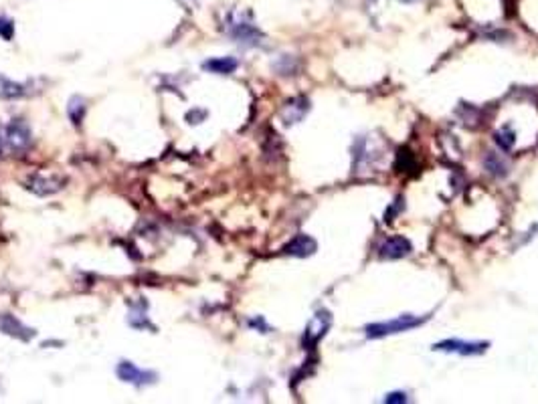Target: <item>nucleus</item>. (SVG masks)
<instances>
[{
  "label": "nucleus",
  "instance_id": "16",
  "mask_svg": "<svg viewBox=\"0 0 538 404\" xmlns=\"http://www.w3.org/2000/svg\"><path fill=\"white\" fill-rule=\"evenodd\" d=\"M67 115L73 126H82L83 115H85V99L79 96H73L67 103Z\"/></svg>",
  "mask_w": 538,
  "mask_h": 404
},
{
  "label": "nucleus",
  "instance_id": "20",
  "mask_svg": "<svg viewBox=\"0 0 538 404\" xmlns=\"http://www.w3.org/2000/svg\"><path fill=\"white\" fill-rule=\"evenodd\" d=\"M0 152H2V138H0Z\"/></svg>",
  "mask_w": 538,
  "mask_h": 404
},
{
  "label": "nucleus",
  "instance_id": "3",
  "mask_svg": "<svg viewBox=\"0 0 538 404\" xmlns=\"http://www.w3.org/2000/svg\"><path fill=\"white\" fill-rule=\"evenodd\" d=\"M115 374L120 380L128 382V384H134V386H146V384H154L156 382V372L152 370H142L138 368L134 362H128V360H122L115 368Z\"/></svg>",
  "mask_w": 538,
  "mask_h": 404
},
{
  "label": "nucleus",
  "instance_id": "6",
  "mask_svg": "<svg viewBox=\"0 0 538 404\" xmlns=\"http://www.w3.org/2000/svg\"><path fill=\"white\" fill-rule=\"evenodd\" d=\"M4 142L13 152H23L31 144V129L23 119H13L4 133Z\"/></svg>",
  "mask_w": 538,
  "mask_h": 404
},
{
  "label": "nucleus",
  "instance_id": "12",
  "mask_svg": "<svg viewBox=\"0 0 538 404\" xmlns=\"http://www.w3.org/2000/svg\"><path fill=\"white\" fill-rule=\"evenodd\" d=\"M31 83H18V81L8 79L6 75L0 73V97L2 99H18V97H25L29 93V87Z\"/></svg>",
  "mask_w": 538,
  "mask_h": 404
},
{
  "label": "nucleus",
  "instance_id": "5",
  "mask_svg": "<svg viewBox=\"0 0 538 404\" xmlns=\"http://www.w3.org/2000/svg\"><path fill=\"white\" fill-rule=\"evenodd\" d=\"M435 350H441V352H451V354H461V356H478L484 354L489 348L488 341H463V339H443L440 344L433 346Z\"/></svg>",
  "mask_w": 538,
  "mask_h": 404
},
{
  "label": "nucleus",
  "instance_id": "13",
  "mask_svg": "<svg viewBox=\"0 0 538 404\" xmlns=\"http://www.w3.org/2000/svg\"><path fill=\"white\" fill-rule=\"evenodd\" d=\"M237 67H239V61L233 59V57H217V59H209V61L203 63L205 71H211V73H217V75H229Z\"/></svg>",
  "mask_w": 538,
  "mask_h": 404
},
{
  "label": "nucleus",
  "instance_id": "2",
  "mask_svg": "<svg viewBox=\"0 0 538 404\" xmlns=\"http://www.w3.org/2000/svg\"><path fill=\"white\" fill-rule=\"evenodd\" d=\"M65 182V178L59 176V174L34 172V174H31V176L27 178L25 186H27V190H31V193L37 194V196H51V194L63 190Z\"/></svg>",
  "mask_w": 538,
  "mask_h": 404
},
{
  "label": "nucleus",
  "instance_id": "1",
  "mask_svg": "<svg viewBox=\"0 0 538 404\" xmlns=\"http://www.w3.org/2000/svg\"><path fill=\"white\" fill-rule=\"evenodd\" d=\"M427 318H417V315H399L395 320L389 322H376L366 325V336L371 339L375 338H387L392 334H401V332H409L413 327H419Z\"/></svg>",
  "mask_w": 538,
  "mask_h": 404
},
{
  "label": "nucleus",
  "instance_id": "19",
  "mask_svg": "<svg viewBox=\"0 0 538 404\" xmlns=\"http://www.w3.org/2000/svg\"><path fill=\"white\" fill-rule=\"evenodd\" d=\"M385 403H407V396L403 392H392L385 398Z\"/></svg>",
  "mask_w": 538,
  "mask_h": 404
},
{
  "label": "nucleus",
  "instance_id": "11",
  "mask_svg": "<svg viewBox=\"0 0 538 404\" xmlns=\"http://www.w3.org/2000/svg\"><path fill=\"white\" fill-rule=\"evenodd\" d=\"M308 99L306 97H295L292 101L286 103V107L281 110V119L286 126H292L295 122H300L306 113H308Z\"/></svg>",
  "mask_w": 538,
  "mask_h": 404
},
{
  "label": "nucleus",
  "instance_id": "4",
  "mask_svg": "<svg viewBox=\"0 0 538 404\" xmlns=\"http://www.w3.org/2000/svg\"><path fill=\"white\" fill-rule=\"evenodd\" d=\"M227 32L239 43H245V45H257L261 39L260 29L251 22L243 20L241 16H231L229 20Z\"/></svg>",
  "mask_w": 538,
  "mask_h": 404
},
{
  "label": "nucleus",
  "instance_id": "7",
  "mask_svg": "<svg viewBox=\"0 0 538 404\" xmlns=\"http://www.w3.org/2000/svg\"><path fill=\"white\" fill-rule=\"evenodd\" d=\"M328 327H330V313L328 311H318L314 315V320L308 325L306 330V336H304V344H310V346H316L320 339L326 336Z\"/></svg>",
  "mask_w": 538,
  "mask_h": 404
},
{
  "label": "nucleus",
  "instance_id": "17",
  "mask_svg": "<svg viewBox=\"0 0 538 404\" xmlns=\"http://www.w3.org/2000/svg\"><path fill=\"white\" fill-rule=\"evenodd\" d=\"M496 144L500 145L502 150H510L514 142H516V138H514V131L512 129H500V131H496Z\"/></svg>",
  "mask_w": 538,
  "mask_h": 404
},
{
  "label": "nucleus",
  "instance_id": "14",
  "mask_svg": "<svg viewBox=\"0 0 538 404\" xmlns=\"http://www.w3.org/2000/svg\"><path fill=\"white\" fill-rule=\"evenodd\" d=\"M484 166H486V170H488L492 176L502 178L508 174V164H506L504 158H502L500 154H496V152H488V154H486Z\"/></svg>",
  "mask_w": 538,
  "mask_h": 404
},
{
  "label": "nucleus",
  "instance_id": "18",
  "mask_svg": "<svg viewBox=\"0 0 538 404\" xmlns=\"http://www.w3.org/2000/svg\"><path fill=\"white\" fill-rule=\"evenodd\" d=\"M13 32H15V25H13L11 20H6V18L0 16V37H2L4 41H11V39H13Z\"/></svg>",
  "mask_w": 538,
  "mask_h": 404
},
{
  "label": "nucleus",
  "instance_id": "8",
  "mask_svg": "<svg viewBox=\"0 0 538 404\" xmlns=\"http://www.w3.org/2000/svg\"><path fill=\"white\" fill-rule=\"evenodd\" d=\"M411 251H413V245L405 237H391L380 245L378 255L383 259H401L407 257Z\"/></svg>",
  "mask_w": 538,
  "mask_h": 404
},
{
  "label": "nucleus",
  "instance_id": "15",
  "mask_svg": "<svg viewBox=\"0 0 538 404\" xmlns=\"http://www.w3.org/2000/svg\"><path fill=\"white\" fill-rule=\"evenodd\" d=\"M128 322H130L132 327H138V330H154V325L148 322V315H146V304H138V306H132L130 315H128Z\"/></svg>",
  "mask_w": 538,
  "mask_h": 404
},
{
  "label": "nucleus",
  "instance_id": "10",
  "mask_svg": "<svg viewBox=\"0 0 538 404\" xmlns=\"http://www.w3.org/2000/svg\"><path fill=\"white\" fill-rule=\"evenodd\" d=\"M314 251H316V241L308 235H295L294 239L283 247V255L300 259L310 257Z\"/></svg>",
  "mask_w": 538,
  "mask_h": 404
},
{
  "label": "nucleus",
  "instance_id": "9",
  "mask_svg": "<svg viewBox=\"0 0 538 404\" xmlns=\"http://www.w3.org/2000/svg\"><path fill=\"white\" fill-rule=\"evenodd\" d=\"M0 332L6 334V336L23 339V341H29L34 336V332L31 327L23 325L15 315H6V313H0Z\"/></svg>",
  "mask_w": 538,
  "mask_h": 404
}]
</instances>
